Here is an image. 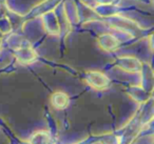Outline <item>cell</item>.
<instances>
[{
    "label": "cell",
    "mask_w": 154,
    "mask_h": 144,
    "mask_svg": "<svg viewBox=\"0 0 154 144\" xmlns=\"http://www.w3.org/2000/svg\"><path fill=\"white\" fill-rule=\"evenodd\" d=\"M88 80H89V82H90V81L96 80V83L93 84V87L97 89L106 88V87H108L110 84V79L108 78L106 75H103V73H99V72H89Z\"/></svg>",
    "instance_id": "1"
},
{
    "label": "cell",
    "mask_w": 154,
    "mask_h": 144,
    "mask_svg": "<svg viewBox=\"0 0 154 144\" xmlns=\"http://www.w3.org/2000/svg\"><path fill=\"white\" fill-rule=\"evenodd\" d=\"M52 105L57 110H63L68 106L69 104V97L66 94L61 93V92H57L54 93L51 97Z\"/></svg>",
    "instance_id": "2"
}]
</instances>
